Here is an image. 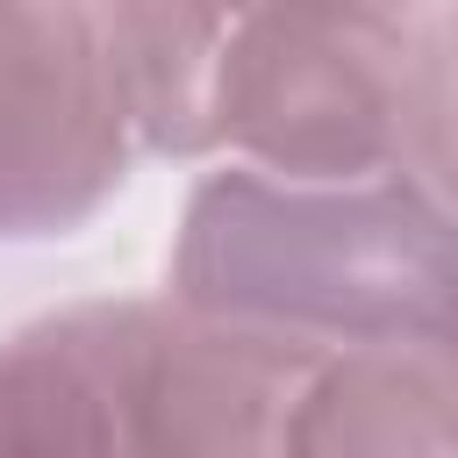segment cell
Masks as SVG:
<instances>
[{"mask_svg":"<svg viewBox=\"0 0 458 458\" xmlns=\"http://www.w3.org/2000/svg\"><path fill=\"white\" fill-rule=\"evenodd\" d=\"M208 150L279 179L401 172L444 200V14L258 0L215 64Z\"/></svg>","mask_w":458,"mask_h":458,"instance_id":"obj_2","label":"cell"},{"mask_svg":"<svg viewBox=\"0 0 458 458\" xmlns=\"http://www.w3.org/2000/svg\"><path fill=\"white\" fill-rule=\"evenodd\" d=\"M136 136L93 0H0V236H72L129 179Z\"/></svg>","mask_w":458,"mask_h":458,"instance_id":"obj_3","label":"cell"},{"mask_svg":"<svg viewBox=\"0 0 458 458\" xmlns=\"http://www.w3.org/2000/svg\"><path fill=\"white\" fill-rule=\"evenodd\" d=\"M258 0H93L136 150L208 157V86Z\"/></svg>","mask_w":458,"mask_h":458,"instance_id":"obj_6","label":"cell"},{"mask_svg":"<svg viewBox=\"0 0 458 458\" xmlns=\"http://www.w3.org/2000/svg\"><path fill=\"white\" fill-rule=\"evenodd\" d=\"M150 308L79 301L0 336V458H157Z\"/></svg>","mask_w":458,"mask_h":458,"instance_id":"obj_4","label":"cell"},{"mask_svg":"<svg viewBox=\"0 0 458 458\" xmlns=\"http://www.w3.org/2000/svg\"><path fill=\"white\" fill-rule=\"evenodd\" d=\"M365 7H379V14H408V21H415V7H429V0H365Z\"/></svg>","mask_w":458,"mask_h":458,"instance_id":"obj_7","label":"cell"},{"mask_svg":"<svg viewBox=\"0 0 458 458\" xmlns=\"http://www.w3.org/2000/svg\"><path fill=\"white\" fill-rule=\"evenodd\" d=\"M451 200L401 172L279 179L222 165L186 193L165 301L286 344H451Z\"/></svg>","mask_w":458,"mask_h":458,"instance_id":"obj_1","label":"cell"},{"mask_svg":"<svg viewBox=\"0 0 458 458\" xmlns=\"http://www.w3.org/2000/svg\"><path fill=\"white\" fill-rule=\"evenodd\" d=\"M272 458H458L451 344L315 351Z\"/></svg>","mask_w":458,"mask_h":458,"instance_id":"obj_5","label":"cell"}]
</instances>
